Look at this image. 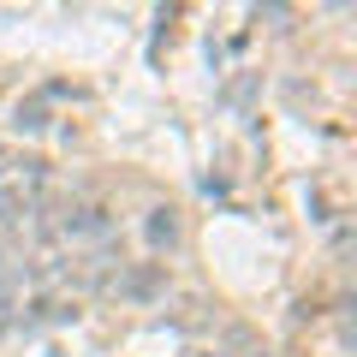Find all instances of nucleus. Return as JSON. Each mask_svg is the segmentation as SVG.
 Wrapping results in <instances>:
<instances>
[{
  "label": "nucleus",
  "instance_id": "nucleus-1",
  "mask_svg": "<svg viewBox=\"0 0 357 357\" xmlns=\"http://www.w3.org/2000/svg\"><path fill=\"white\" fill-rule=\"evenodd\" d=\"M107 292H119V298H131V304H155V298L167 292V268L161 262H119L114 274H107Z\"/></svg>",
  "mask_w": 357,
  "mask_h": 357
},
{
  "label": "nucleus",
  "instance_id": "nucleus-2",
  "mask_svg": "<svg viewBox=\"0 0 357 357\" xmlns=\"http://www.w3.org/2000/svg\"><path fill=\"white\" fill-rule=\"evenodd\" d=\"M60 232H66V238H107L114 220H107L102 203H72V208L60 215Z\"/></svg>",
  "mask_w": 357,
  "mask_h": 357
},
{
  "label": "nucleus",
  "instance_id": "nucleus-3",
  "mask_svg": "<svg viewBox=\"0 0 357 357\" xmlns=\"http://www.w3.org/2000/svg\"><path fill=\"white\" fill-rule=\"evenodd\" d=\"M215 357H268V345H262L256 328H220L215 333Z\"/></svg>",
  "mask_w": 357,
  "mask_h": 357
},
{
  "label": "nucleus",
  "instance_id": "nucleus-4",
  "mask_svg": "<svg viewBox=\"0 0 357 357\" xmlns=\"http://www.w3.org/2000/svg\"><path fill=\"white\" fill-rule=\"evenodd\" d=\"M143 238H149L155 250H173V244H178V215H173V208H149V220H143Z\"/></svg>",
  "mask_w": 357,
  "mask_h": 357
},
{
  "label": "nucleus",
  "instance_id": "nucleus-5",
  "mask_svg": "<svg viewBox=\"0 0 357 357\" xmlns=\"http://www.w3.org/2000/svg\"><path fill=\"white\" fill-rule=\"evenodd\" d=\"M42 126H48V96H30L13 107V131H42Z\"/></svg>",
  "mask_w": 357,
  "mask_h": 357
},
{
  "label": "nucleus",
  "instance_id": "nucleus-6",
  "mask_svg": "<svg viewBox=\"0 0 357 357\" xmlns=\"http://www.w3.org/2000/svg\"><path fill=\"white\" fill-rule=\"evenodd\" d=\"M250 96H256V72H238L227 89H220V107H232V114H244L250 107Z\"/></svg>",
  "mask_w": 357,
  "mask_h": 357
}]
</instances>
